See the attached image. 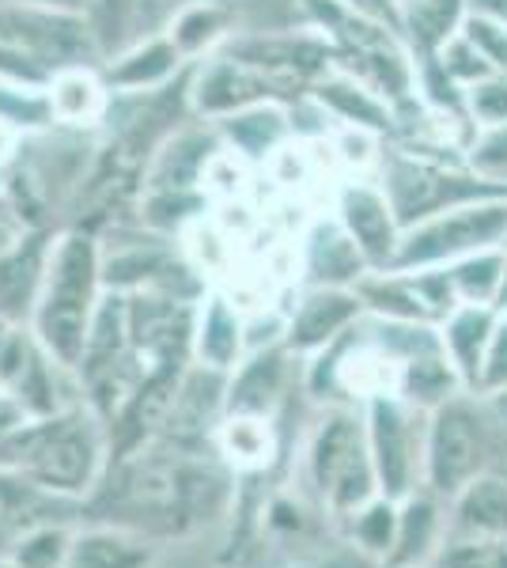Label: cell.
Returning <instances> with one entry per match:
<instances>
[{
	"label": "cell",
	"instance_id": "cell-1",
	"mask_svg": "<svg viewBox=\"0 0 507 568\" xmlns=\"http://www.w3.org/2000/svg\"><path fill=\"white\" fill-rule=\"evenodd\" d=\"M103 436L77 414L31 417L0 447V470L61 500H80L103 478Z\"/></svg>",
	"mask_w": 507,
	"mask_h": 568
},
{
	"label": "cell",
	"instance_id": "cell-2",
	"mask_svg": "<svg viewBox=\"0 0 507 568\" xmlns=\"http://www.w3.org/2000/svg\"><path fill=\"white\" fill-rule=\"evenodd\" d=\"M496 459V425L477 402L450 398L432 409L424 439V489L450 500L474 478L500 470Z\"/></svg>",
	"mask_w": 507,
	"mask_h": 568
},
{
	"label": "cell",
	"instance_id": "cell-3",
	"mask_svg": "<svg viewBox=\"0 0 507 568\" xmlns=\"http://www.w3.org/2000/svg\"><path fill=\"white\" fill-rule=\"evenodd\" d=\"M307 470L322 511H329L334 519H348L367 500L383 497L372 447H367V428L356 417H329L318 428L307 455Z\"/></svg>",
	"mask_w": 507,
	"mask_h": 568
},
{
	"label": "cell",
	"instance_id": "cell-4",
	"mask_svg": "<svg viewBox=\"0 0 507 568\" xmlns=\"http://www.w3.org/2000/svg\"><path fill=\"white\" fill-rule=\"evenodd\" d=\"M91 281L95 258L84 240H69L53 265L50 292L39 311V334L61 364H80L91 334Z\"/></svg>",
	"mask_w": 507,
	"mask_h": 568
},
{
	"label": "cell",
	"instance_id": "cell-5",
	"mask_svg": "<svg viewBox=\"0 0 507 568\" xmlns=\"http://www.w3.org/2000/svg\"><path fill=\"white\" fill-rule=\"evenodd\" d=\"M367 447H372L379 493L391 500H405L409 493L424 489V439L428 425L413 417L409 406L398 398H372L367 409Z\"/></svg>",
	"mask_w": 507,
	"mask_h": 568
},
{
	"label": "cell",
	"instance_id": "cell-6",
	"mask_svg": "<svg viewBox=\"0 0 507 568\" xmlns=\"http://www.w3.org/2000/svg\"><path fill=\"white\" fill-rule=\"evenodd\" d=\"M504 235H507V205L493 201V205H477V209H466V213H455L447 220L428 224L420 235H413L402 262L405 265L439 262V258H450V254L481 251V246L504 240Z\"/></svg>",
	"mask_w": 507,
	"mask_h": 568
},
{
	"label": "cell",
	"instance_id": "cell-7",
	"mask_svg": "<svg viewBox=\"0 0 507 568\" xmlns=\"http://www.w3.org/2000/svg\"><path fill=\"white\" fill-rule=\"evenodd\" d=\"M447 542V500L417 489L398 500V535L383 568H432Z\"/></svg>",
	"mask_w": 507,
	"mask_h": 568
},
{
	"label": "cell",
	"instance_id": "cell-8",
	"mask_svg": "<svg viewBox=\"0 0 507 568\" xmlns=\"http://www.w3.org/2000/svg\"><path fill=\"white\" fill-rule=\"evenodd\" d=\"M447 538L507 542V470H488L447 500Z\"/></svg>",
	"mask_w": 507,
	"mask_h": 568
},
{
	"label": "cell",
	"instance_id": "cell-9",
	"mask_svg": "<svg viewBox=\"0 0 507 568\" xmlns=\"http://www.w3.org/2000/svg\"><path fill=\"white\" fill-rule=\"evenodd\" d=\"M155 549L144 530L125 524H95L72 530L64 568H152Z\"/></svg>",
	"mask_w": 507,
	"mask_h": 568
},
{
	"label": "cell",
	"instance_id": "cell-10",
	"mask_svg": "<svg viewBox=\"0 0 507 568\" xmlns=\"http://www.w3.org/2000/svg\"><path fill=\"white\" fill-rule=\"evenodd\" d=\"M496 307L488 304H463L450 311L447 326H444V353L450 361V368L458 372L463 387L474 390L477 387V375H481V361L485 349L493 342V329H496Z\"/></svg>",
	"mask_w": 507,
	"mask_h": 568
},
{
	"label": "cell",
	"instance_id": "cell-11",
	"mask_svg": "<svg viewBox=\"0 0 507 568\" xmlns=\"http://www.w3.org/2000/svg\"><path fill=\"white\" fill-rule=\"evenodd\" d=\"M477 194V186H458L455 179H444L436 171L413 168V163H398L394 168V209H398L402 220L424 216L428 209L444 205L447 197H469Z\"/></svg>",
	"mask_w": 507,
	"mask_h": 568
},
{
	"label": "cell",
	"instance_id": "cell-12",
	"mask_svg": "<svg viewBox=\"0 0 507 568\" xmlns=\"http://www.w3.org/2000/svg\"><path fill=\"white\" fill-rule=\"evenodd\" d=\"M356 311L359 300L345 296V292H322V296L303 304L296 326H292V345L296 349H318V345H326L329 337H337L353 323Z\"/></svg>",
	"mask_w": 507,
	"mask_h": 568
},
{
	"label": "cell",
	"instance_id": "cell-13",
	"mask_svg": "<svg viewBox=\"0 0 507 568\" xmlns=\"http://www.w3.org/2000/svg\"><path fill=\"white\" fill-rule=\"evenodd\" d=\"M0 34H8L20 45H34L53 58H72L88 45L84 31L69 20H53V16H0Z\"/></svg>",
	"mask_w": 507,
	"mask_h": 568
},
{
	"label": "cell",
	"instance_id": "cell-14",
	"mask_svg": "<svg viewBox=\"0 0 507 568\" xmlns=\"http://www.w3.org/2000/svg\"><path fill=\"white\" fill-rule=\"evenodd\" d=\"M345 524H348V538L356 542L359 554L386 565V557H391V549H394V535H398V500H391V497L367 500L364 508L345 519Z\"/></svg>",
	"mask_w": 507,
	"mask_h": 568
},
{
	"label": "cell",
	"instance_id": "cell-15",
	"mask_svg": "<svg viewBox=\"0 0 507 568\" xmlns=\"http://www.w3.org/2000/svg\"><path fill=\"white\" fill-rule=\"evenodd\" d=\"M220 452L239 470H262L273 459V433L265 417L257 414H232L220 428Z\"/></svg>",
	"mask_w": 507,
	"mask_h": 568
},
{
	"label": "cell",
	"instance_id": "cell-16",
	"mask_svg": "<svg viewBox=\"0 0 507 568\" xmlns=\"http://www.w3.org/2000/svg\"><path fill=\"white\" fill-rule=\"evenodd\" d=\"M72 530L64 524H39L31 530H20L16 538H8L4 554L12 565L20 568H64L69 561V546H72Z\"/></svg>",
	"mask_w": 507,
	"mask_h": 568
},
{
	"label": "cell",
	"instance_id": "cell-17",
	"mask_svg": "<svg viewBox=\"0 0 507 568\" xmlns=\"http://www.w3.org/2000/svg\"><path fill=\"white\" fill-rule=\"evenodd\" d=\"M345 220H348V227H353L356 243L364 246L367 258L383 262L386 254L394 251L391 213H386V205L375 194H364V190L348 194L345 197Z\"/></svg>",
	"mask_w": 507,
	"mask_h": 568
},
{
	"label": "cell",
	"instance_id": "cell-18",
	"mask_svg": "<svg viewBox=\"0 0 507 568\" xmlns=\"http://www.w3.org/2000/svg\"><path fill=\"white\" fill-rule=\"evenodd\" d=\"M276 390H281V364L273 361H254L251 368L239 375L232 390V409L235 414H257L265 417V409L273 406Z\"/></svg>",
	"mask_w": 507,
	"mask_h": 568
},
{
	"label": "cell",
	"instance_id": "cell-19",
	"mask_svg": "<svg viewBox=\"0 0 507 568\" xmlns=\"http://www.w3.org/2000/svg\"><path fill=\"white\" fill-rule=\"evenodd\" d=\"M197 349H201V361L209 368H232L235 356H239V326L232 318V311L224 304H212L209 315H205V326H201V337H197Z\"/></svg>",
	"mask_w": 507,
	"mask_h": 568
},
{
	"label": "cell",
	"instance_id": "cell-20",
	"mask_svg": "<svg viewBox=\"0 0 507 568\" xmlns=\"http://www.w3.org/2000/svg\"><path fill=\"white\" fill-rule=\"evenodd\" d=\"M500 273H504L500 254H474V258H466L455 273H450V281H455L458 300L493 307L496 288H500Z\"/></svg>",
	"mask_w": 507,
	"mask_h": 568
},
{
	"label": "cell",
	"instance_id": "cell-21",
	"mask_svg": "<svg viewBox=\"0 0 507 568\" xmlns=\"http://www.w3.org/2000/svg\"><path fill=\"white\" fill-rule=\"evenodd\" d=\"M432 568H507V542H485V538H447Z\"/></svg>",
	"mask_w": 507,
	"mask_h": 568
},
{
	"label": "cell",
	"instance_id": "cell-22",
	"mask_svg": "<svg viewBox=\"0 0 507 568\" xmlns=\"http://www.w3.org/2000/svg\"><path fill=\"white\" fill-rule=\"evenodd\" d=\"M458 8H463V0H417V4H413V12H409L413 34H417L424 45L444 42L447 31L458 20Z\"/></svg>",
	"mask_w": 507,
	"mask_h": 568
},
{
	"label": "cell",
	"instance_id": "cell-23",
	"mask_svg": "<svg viewBox=\"0 0 507 568\" xmlns=\"http://www.w3.org/2000/svg\"><path fill=\"white\" fill-rule=\"evenodd\" d=\"M251 95H257V84H254V80H246L243 72H235V69H216L205 80V88H201V103L212 106V110L235 106V103H243V99H251Z\"/></svg>",
	"mask_w": 507,
	"mask_h": 568
},
{
	"label": "cell",
	"instance_id": "cell-24",
	"mask_svg": "<svg viewBox=\"0 0 507 568\" xmlns=\"http://www.w3.org/2000/svg\"><path fill=\"white\" fill-rule=\"evenodd\" d=\"M477 394H507V318L493 329V342L485 349L481 375H477Z\"/></svg>",
	"mask_w": 507,
	"mask_h": 568
},
{
	"label": "cell",
	"instance_id": "cell-25",
	"mask_svg": "<svg viewBox=\"0 0 507 568\" xmlns=\"http://www.w3.org/2000/svg\"><path fill=\"white\" fill-rule=\"evenodd\" d=\"M34 265H39V251H27V254H16V258L0 262V307H20L27 288H31V277H34Z\"/></svg>",
	"mask_w": 507,
	"mask_h": 568
},
{
	"label": "cell",
	"instance_id": "cell-26",
	"mask_svg": "<svg viewBox=\"0 0 507 568\" xmlns=\"http://www.w3.org/2000/svg\"><path fill=\"white\" fill-rule=\"evenodd\" d=\"M466 42L488 61V65L507 69V27L496 20H474L466 31Z\"/></svg>",
	"mask_w": 507,
	"mask_h": 568
},
{
	"label": "cell",
	"instance_id": "cell-27",
	"mask_svg": "<svg viewBox=\"0 0 507 568\" xmlns=\"http://www.w3.org/2000/svg\"><path fill=\"white\" fill-rule=\"evenodd\" d=\"M171 61H174V53L168 45H152V50L136 53L133 61H125V65L114 72V80H122V84H144V80L163 77V72L171 69Z\"/></svg>",
	"mask_w": 507,
	"mask_h": 568
},
{
	"label": "cell",
	"instance_id": "cell-28",
	"mask_svg": "<svg viewBox=\"0 0 507 568\" xmlns=\"http://www.w3.org/2000/svg\"><path fill=\"white\" fill-rule=\"evenodd\" d=\"M232 133L246 144V149L257 152V149H265L276 133H281V122H276V114H251V118H243V122H235Z\"/></svg>",
	"mask_w": 507,
	"mask_h": 568
},
{
	"label": "cell",
	"instance_id": "cell-29",
	"mask_svg": "<svg viewBox=\"0 0 507 568\" xmlns=\"http://www.w3.org/2000/svg\"><path fill=\"white\" fill-rule=\"evenodd\" d=\"M326 99H329V103H334V106L345 110V114L359 118V122H372V125H379V122H383V110L375 106L372 99L356 95V91H348V88H341V84L326 88Z\"/></svg>",
	"mask_w": 507,
	"mask_h": 568
},
{
	"label": "cell",
	"instance_id": "cell-30",
	"mask_svg": "<svg viewBox=\"0 0 507 568\" xmlns=\"http://www.w3.org/2000/svg\"><path fill=\"white\" fill-rule=\"evenodd\" d=\"M474 110H477V118H485V122L504 125L507 122V84L493 80V84L477 88L474 91Z\"/></svg>",
	"mask_w": 507,
	"mask_h": 568
},
{
	"label": "cell",
	"instance_id": "cell-31",
	"mask_svg": "<svg viewBox=\"0 0 507 568\" xmlns=\"http://www.w3.org/2000/svg\"><path fill=\"white\" fill-rule=\"evenodd\" d=\"M447 69L455 72V77H466V80H477V77H485L488 72V61L481 58V53L474 50L469 42H463V45H455L450 50V61H447Z\"/></svg>",
	"mask_w": 507,
	"mask_h": 568
},
{
	"label": "cell",
	"instance_id": "cell-32",
	"mask_svg": "<svg viewBox=\"0 0 507 568\" xmlns=\"http://www.w3.org/2000/svg\"><path fill=\"white\" fill-rule=\"evenodd\" d=\"M58 106L64 110V114L80 118L84 110L95 106V95H91V88L84 84V80H64L61 91H58Z\"/></svg>",
	"mask_w": 507,
	"mask_h": 568
},
{
	"label": "cell",
	"instance_id": "cell-33",
	"mask_svg": "<svg viewBox=\"0 0 507 568\" xmlns=\"http://www.w3.org/2000/svg\"><path fill=\"white\" fill-rule=\"evenodd\" d=\"M125 12H129V0H95V20H99V31L107 39H114L125 23Z\"/></svg>",
	"mask_w": 507,
	"mask_h": 568
},
{
	"label": "cell",
	"instance_id": "cell-34",
	"mask_svg": "<svg viewBox=\"0 0 507 568\" xmlns=\"http://www.w3.org/2000/svg\"><path fill=\"white\" fill-rule=\"evenodd\" d=\"M477 163L488 168V171H504L507 168V122L481 144V152H477Z\"/></svg>",
	"mask_w": 507,
	"mask_h": 568
},
{
	"label": "cell",
	"instance_id": "cell-35",
	"mask_svg": "<svg viewBox=\"0 0 507 568\" xmlns=\"http://www.w3.org/2000/svg\"><path fill=\"white\" fill-rule=\"evenodd\" d=\"M474 4L493 16L496 23H507V0H474Z\"/></svg>",
	"mask_w": 507,
	"mask_h": 568
},
{
	"label": "cell",
	"instance_id": "cell-36",
	"mask_svg": "<svg viewBox=\"0 0 507 568\" xmlns=\"http://www.w3.org/2000/svg\"><path fill=\"white\" fill-rule=\"evenodd\" d=\"M496 311H507V258H504V273H500V288H496V300H493Z\"/></svg>",
	"mask_w": 507,
	"mask_h": 568
},
{
	"label": "cell",
	"instance_id": "cell-37",
	"mask_svg": "<svg viewBox=\"0 0 507 568\" xmlns=\"http://www.w3.org/2000/svg\"><path fill=\"white\" fill-rule=\"evenodd\" d=\"M359 4H364V8H375V12H386L383 0H359Z\"/></svg>",
	"mask_w": 507,
	"mask_h": 568
},
{
	"label": "cell",
	"instance_id": "cell-38",
	"mask_svg": "<svg viewBox=\"0 0 507 568\" xmlns=\"http://www.w3.org/2000/svg\"><path fill=\"white\" fill-rule=\"evenodd\" d=\"M0 568H20V565H12V561H8V557H0Z\"/></svg>",
	"mask_w": 507,
	"mask_h": 568
},
{
	"label": "cell",
	"instance_id": "cell-39",
	"mask_svg": "<svg viewBox=\"0 0 507 568\" xmlns=\"http://www.w3.org/2000/svg\"><path fill=\"white\" fill-rule=\"evenodd\" d=\"M0 524H4V497H0Z\"/></svg>",
	"mask_w": 507,
	"mask_h": 568
},
{
	"label": "cell",
	"instance_id": "cell-40",
	"mask_svg": "<svg viewBox=\"0 0 507 568\" xmlns=\"http://www.w3.org/2000/svg\"><path fill=\"white\" fill-rule=\"evenodd\" d=\"M64 4H69V0H64Z\"/></svg>",
	"mask_w": 507,
	"mask_h": 568
}]
</instances>
